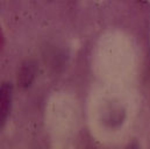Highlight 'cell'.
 I'll return each instance as SVG.
<instances>
[{"instance_id":"3957f363","label":"cell","mask_w":150,"mask_h":149,"mask_svg":"<svg viewBox=\"0 0 150 149\" xmlns=\"http://www.w3.org/2000/svg\"><path fill=\"white\" fill-rule=\"evenodd\" d=\"M127 149H139V148H137L135 145H132V146H129V147H128Z\"/></svg>"},{"instance_id":"6da1fadb","label":"cell","mask_w":150,"mask_h":149,"mask_svg":"<svg viewBox=\"0 0 150 149\" xmlns=\"http://www.w3.org/2000/svg\"><path fill=\"white\" fill-rule=\"evenodd\" d=\"M35 74H36V65L34 62H26L25 64H22V67L20 68V71L18 74V84L20 87H28L34 78H35Z\"/></svg>"},{"instance_id":"7a4b0ae2","label":"cell","mask_w":150,"mask_h":149,"mask_svg":"<svg viewBox=\"0 0 150 149\" xmlns=\"http://www.w3.org/2000/svg\"><path fill=\"white\" fill-rule=\"evenodd\" d=\"M11 100H12V87L9 84L5 83L1 86V94H0V101H1V106H0V121L1 125L5 122L9 107H11Z\"/></svg>"}]
</instances>
